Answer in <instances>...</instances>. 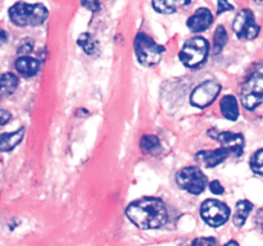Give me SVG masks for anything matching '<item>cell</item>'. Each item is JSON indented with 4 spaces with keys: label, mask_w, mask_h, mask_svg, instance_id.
<instances>
[{
    "label": "cell",
    "mask_w": 263,
    "mask_h": 246,
    "mask_svg": "<svg viewBox=\"0 0 263 246\" xmlns=\"http://www.w3.org/2000/svg\"><path fill=\"white\" fill-rule=\"evenodd\" d=\"M48 15V9L43 4H28L25 2H18L9 9L10 20L20 27L43 25Z\"/></svg>",
    "instance_id": "obj_2"
},
{
    "label": "cell",
    "mask_w": 263,
    "mask_h": 246,
    "mask_svg": "<svg viewBox=\"0 0 263 246\" xmlns=\"http://www.w3.org/2000/svg\"><path fill=\"white\" fill-rule=\"evenodd\" d=\"M233 30L240 40H253L259 35L261 27L257 25L251 9H241L234 19Z\"/></svg>",
    "instance_id": "obj_7"
},
{
    "label": "cell",
    "mask_w": 263,
    "mask_h": 246,
    "mask_svg": "<svg viewBox=\"0 0 263 246\" xmlns=\"http://www.w3.org/2000/svg\"><path fill=\"white\" fill-rule=\"evenodd\" d=\"M32 43H31V40H25L22 44H21V46L18 48V54H21V55H27L28 53H31L32 51Z\"/></svg>",
    "instance_id": "obj_26"
},
{
    "label": "cell",
    "mask_w": 263,
    "mask_h": 246,
    "mask_svg": "<svg viewBox=\"0 0 263 246\" xmlns=\"http://www.w3.org/2000/svg\"><path fill=\"white\" fill-rule=\"evenodd\" d=\"M221 91V85L217 81H205L195 87L192 92L190 101L197 108H207L212 104Z\"/></svg>",
    "instance_id": "obj_9"
},
{
    "label": "cell",
    "mask_w": 263,
    "mask_h": 246,
    "mask_svg": "<svg viewBox=\"0 0 263 246\" xmlns=\"http://www.w3.org/2000/svg\"><path fill=\"white\" fill-rule=\"evenodd\" d=\"M221 113L225 118L230 120H236L239 117V105L236 101V97L233 95H226L225 97H222L220 102Z\"/></svg>",
    "instance_id": "obj_16"
},
{
    "label": "cell",
    "mask_w": 263,
    "mask_h": 246,
    "mask_svg": "<svg viewBox=\"0 0 263 246\" xmlns=\"http://www.w3.org/2000/svg\"><path fill=\"white\" fill-rule=\"evenodd\" d=\"M234 9V5L229 0H218L217 3V14H222L223 12H230Z\"/></svg>",
    "instance_id": "obj_25"
},
{
    "label": "cell",
    "mask_w": 263,
    "mask_h": 246,
    "mask_svg": "<svg viewBox=\"0 0 263 246\" xmlns=\"http://www.w3.org/2000/svg\"><path fill=\"white\" fill-rule=\"evenodd\" d=\"M200 215L208 225L220 227L228 222L229 217H230V209L228 205L218 200L208 199L202 204Z\"/></svg>",
    "instance_id": "obj_8"
},
{
    "label": "cell",
    "mask_w": 263,
    "mask_h": 246,
    "mask_svg": "<svg viewBox=\"0 0 263 246\" xmlns=\"http://www.w3.org/2000/svg\"><path fill=\"white\" fill-rule=\"evenodd\" d=\"M12 119V114L8 110L0 109V126H5Z\"/></svg>",
    "instance_id": "obj_28"
},
{
    "label": "cell",
    "mask_w": 263,
    "mask_h": 246,
    "mask_svg": "<svg viewBox=\"0 0 263 246\" xmlns=\"http://www.w3.org/2000/svg\"><path fill=\"white\" fill-rule=\"evenodd\" d=\"M210 136L217 140L222 148H225L229 153L235 154V155H241L246 146V140H244L241 133L228 132V131H210Z\"/></svg>",
    "instance_id": "obj_10"
},
{
    "label": "cell",
    "mask_w": 263,
    "mask_h": 246,
    "mask_svg": "<svg viewBox=\"0 0 263 246\" xmlns=\"http://www.w3.org/2000/svg\"><path fill=\"white\" fill-rule=\"evenodd\" d=\"M213 22V14L208 8H199L192 17L187 19V27L193 32H203L208 30Z\"/></svg>",
    "instance_id": "obj_11"
},
{
    "label": "cell",
    "mask_w": 263,
    "mask_h": 246,
    "mask_svg": "<svg viewBox=\"0 0 263 246\" xmlns=\"http://www.w3.org/2000/svg\"><path fill=\"white\" fill-rule=\"evenodd\" d=\"M23 136H25V128H20L14 132L2 133L0 135V151L3 153L12 151L22 141Z\"/></svg>",
    "instance_id": "obj_15"
},
{
    "label": "cell",
    "mask_w": 263,
    "mask_h": 246,
    "mask_svg": "<svg viewBox=\"0 0 263 246\" xmlns=\"http://www.w3.org/2000/svg\"><path fill=\"white\" fill-rule=\"evenodd\" d=\"M18 87V77L13 73L0 74V99L10 96Z\"/></svg>",
    "instance_id": "obj_17"
},
{
    "label": "cell",
    "mask_w": 263,
    "mask_h": 246,
    "mask_svg": "<svg viewBox=\"0 0 263 246\" xmlns=\"http://www.w3.org/2000/svg\"><path fill=\"white\" fill-rule=\"evenodd\" d=\"M7 38H8L7 32H5L4 30H2V28H0V45H3V44L5 43V41H7Z\"/></svg>",
    "instance_id": "obj_29"
},
{
    "label": "cell",
    "mask_w": 263,
    "mask_h": 246,
    "mask_svg": "<svg viewBox=\"0 0 263 246\" xmlns=\"http://www.w3.org/2000/svg\"><path fill=\"white\" fill-rule=\"evenodd\" d=\"M228 38L229 36L226 32V28L223 26H218L215 31V35H213V50L216 54H220L222 51V49L228 44Z\"/></svg>",
    "instance_id": "obj_20"
},
{
    "label": "cell",
    "mask_w": 263,
    "mask_h": 246,
    "mask_svg": "<svg viewBox=\"0 0 263 246\" xmlns=\"http://www.w3.org/2000/svg\"><path fill=\"white\" fill-rule=\"evenodd\" d=\"M251 167L254 173L263 177V149L254 153V155L251 159Z\"/></svg>",
    "instance_id": "obj_22"
},
{
    "label": "cell",
    "mask_w": 263,
    "mask_h": 246,
    "mask_svg": "<svg viewBox=\"0 0 263 246\" xmlns=\"http://www.w3.org/2000/svg\"><path fill=\"white\" fill-rule=\"evenodd\" d=\"M229 155V151L225 148H218L215 150H205V151H199L197 154L198 161H200L202 164H204L208 168H213V167L218 166V164L222 163Z\"/></svg>",
    "instance_id": "obj_12"
},
{
    "label": "cell",
    "mask_w": 263,
    "mask_h": 246,
    "mask_svg": "<svg viewBox=\"0 0 263 246\" xmlns=\"http://www.w3.org/2000/svg\"><path fill=\"white\" fill-rule=\"evenodd\" d=\"M141 150L149 154H156L161 151V142H159L158 137L153 135H145L141 137L140 140Z\"/></svg>",
    "instance_id": "obj_19"
},
{
    "label": "cell",
    "mask_w": 263,
    "mask_h": 246,
    "mask_svg": "<svg viewBox=\"0 0 263 246\" xmlns=\"http://www.w3.org/2000/svg\"><path fill=\"white\" fill-rule=\"evenodd\" d=\"M210 53V44L204 37H193L187 40L180 51V60L189 68L202 66Z\"/></svg>",
    "instance_id": "obj_4"
},
{
    "label": "cell",
    "mask_w": 263,
    "mask_h": 246,
    "mask_svg": "<svg viewBox=\"0 0 263 246\" xmlns=\"http://www.w3.org/2000/svg\"><path fill=\"white\" fill-rule=\"evenodd\" d=\"M210 189H211V191H212L215 195H222L223 192H225V189H223V186L221 184L220 181L211 182Z\"/></svg>",
    "instance_id": "obj_27"
},
{
    "label": "cell",
    "mask_w": 263,
    "mask_h": 246,
    "mask_svg": "<svg viewBox=\"0 0 263 246\" xmlns=\"http://www.w3.org/2000/svg\"><path fill=\"white\" fill-rule=\"evenodd\" d=\"M127 218L141 230H157L168 219L164 202L156 197H143L131 202L126 209Z\"/></svg>",
    "instance_id": "obj_1"
},
{
    "label": "cell",
    "mask_w": 263,
    "mask_h": 246,
    "mask_svg": "<svg viewBox=\"0 0 263 246\" xmlns=\"http://www.w3.org/2000/svg\"><path fill=\"white\" fill-rule=\"evenodd\" d=\"M135 54L140 64L145 67H153L161 61L164 48L145 33H139L135 38Z\"/></svg>",
    "instance_id": "obj_3"
},
{
    "label": "cell",
    "mask_w": 263,
    "mask_h": 246,
    "mask_svg": "<svg viewBox=\"0 0 263 246\" xmlns=\"http://www.w3.org/2000/svg\"><path fill=\"white\" fill-rule=\"evenodd\" d=\"M241 104L246 109L253 110L263 101V74L254 73L247 79L240 92Z\"/></svg>",
    "instance_id": "obj_6"
},
{
    "label": "cell",
    "mask_w": 263,
    "mask_h": 246,
    "mask_svg": "<svg viewBox=\"0 0 263 246\" xmlns=\"http://www.w3.org/2000/svg\"><path fill=\"white\" fill-rule=\"evenodd\" d=\"M252 208H253V205H252L251 201H248V200H240V201L236 204L235 213H234V217H233L234 224L238 225V227H241V225L246 223Z\"/></svg>",
    "instance_id": "obj_18"
},
{
    "label": "cell",
    "mask_w": 263,
    "mask_h": 246,
    "mask_svg": "<svg viewBox=\"0 0 263 246\" xmlns=\"http://www.w3.org/2000/svg\"><path fill=\"white\" fill-rule=\"evenodd\" d=\"M15 69L20 72V74L25 77H32L40 69V61L35 58H31L28 55L20 56L15 61Z\"/></svg>",
    "instance_id": "obj_13"
},
{
    "label": "cell",
    "mask_w": 263,
    "mask_h": 246,
    "mask_svg": "<svg viewBox=\"0 0 263 246\" xmlns=\"http://www.w3.org/2000/svg\"><path fill=\"white\" fill-rule=\"evenodd\" d=\"M104 2H113V0H81V4L90 12H99Z\"/></svg>",
    "instance_id": "obj_23"
},
{
    "label": "cell",
    "mask_w": 263,
    "mask_h": 246,
    "mask_svg": "<svg viewBox=\"0 0 263 246\" xmlns=\"http://www.w3.org/2000/svg\"><path fill=\"white\" fill-rule=\"evenodd\" d=\"M189 4L190 0H153L152 2L154 10L161 14H172L177 12V9Z\"/></svg>",
    "instance_id": "obj_14"
},
{
    "label": "cell",
    "mask_w": 263,
    "mask_h": 246,
    "mask_svg": "<svg viewBox=\"0 0 263 246\" xmlns=\"http://www.w3.org/2000/svg\"><path fill=\"white\" fill-rule=\"evenodd\" d=\"M176 181L182 190L193 195H199L207 187L208 179L197 167H186L177 173Z\"/></svg>",
    "instance_id": "obj_5"
},
{
    "label": "cell",
    "mask_w": 263,
    "mask_h": 246,
    "mask_svg": "<svg viewBox=\"0 0 263 246\" xmlns=\"http://www.w3.org/2000/svg\"><path fill=\"white\" fill-rule=\"evenodd\" d=\"M225 246H239V245H238V243L235 242V241H230V242H228V243H226Z\"/></svg>",
    "instance_id": "obj_30"
},
{
    "label": "cell",
    "mask_w": 263,
    "mask_h": 246,
    "mask_svg": "<svg viewBox=\"0 0 263 246\" xmlns=\"http://www.w3.org/2000/svg\"><path fill=\"white\" fill-rule=\"evenodd\" d=\"M254 2H256L257 4H261V5H263V0H254Z\"/></svg>",
    "instance_id": "obj_31"
},
{
    "label": "cell",
    "mask_w": 263,
    "mask_h": 246,
    "mask_svg": "<svg viewBox=\"0 0 263 246\" xmlns=\"http://www.w3.org/2000/svg\"><path fill=\"white\" fill-rule=\"evenodd\" d=\"M192 246H216V240L213 237H199L193 241Z\"/></svg>",
    "instance_id": "obj_24"
},
{
    "label": "cell",
    "mask_w": 263,
    "mask_h": 246,
    "mask_svg": "<svg viewBox=\"0 0 263 246\" xmlns=\"http://www.w3.org/2000/svg\"><path fill=\"white\" fill-rule=\"evenodd\" d=\"M79 45L84 49V51L89 55L94 54L98 49V43L94 40L91 35L89 33H82L79 37Z\"/></svg>",
    "instance_id": "obj_21"
}]
</instances>
